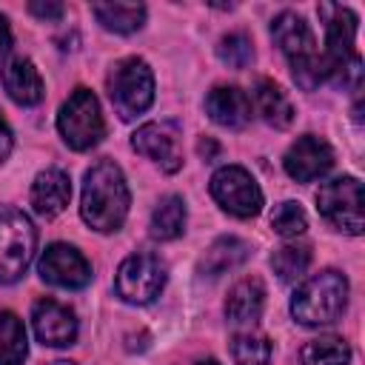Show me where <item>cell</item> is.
<instances>
[{"mask_svg":"<svg viewBox=\"0 0 365 365\" xmlns=\"http://www.w3.org/2000/svg\"><path fill=\"white\" fill-rule=\"evenodd\" d=\"M319 17L325 29V63L334 74L339 63H345L354 54V37H356V14L336 3H319Z\"/></svg>","mask_w":365,"mask_h":365,"instance_id":"7c38bea8","label":"cell"},{"mask_svg":"<svg viewBox=\"0 0 365 365\" xmlns=\"http://www.w3.org/2000/svg\"><path fill=\"white\" fill-rule=\"evenodd\" d=\"M29 354L26 325L17 314L0 311V365H23Z\"/></svg>","mask_w":365,"mask_h":365,"instance_id":"7402d4cb","label":"cell"},{"mask_svg":"<svg viewBox=\"0 0 365 365\" xmlns=\"http://www.w3.org/2000/svg\"><path fill=\"white\" fill-rule=\"evenodd\" d=\"M57 128L68 148H74V151L94 148L106 134V120H103L97 97L83 86L74 88L57 114Z\"/></svg>","mask_w":365,"mask_h":365,"instance_id":"5b68a950","label":"cell"},{"mask_svg":"<svg viewBox=\"0 0 365 365\" xmlns=\"http://www.w3.org/2000/svg\"><path fill=\"white\" fill-rule=\"evenodd\" d=\"M11 46V31H9V23L6 17L0 14V54H6V48Z\"/></svg>","mask_w":365,"mask_h":365,"instance_id":"1f68e13d","label":"cell"},{"mask_svg":"<svg viewBox=\"0 0 365 365\" xmlns=\"http://www.w3.org/2000/svg\"><path fill=\"white\" fill-rule=\"evenodd\" d=\"M185 228V202L177 194H168L157 202L151 214V237L154 240H177Z\"/></svg>","mask_w":365,"mask_h":365,"instance_id":"603a6c76","label":"cell"},{"mask_svg":"<svg viewBox=\"0 0 365 365\" xmlns=\"http://www.w3.org/2000/svg\"><path fill=\"white\" fill-rule=\"evenodd\" d=\"M271 228L282 237H299L305 228H308V217L305 211L299 208V202H279L271 214Z\"/></svg>","mask_w":365,"mask_h":365,"instance_id":"83f0119b","label":"cell"},{"mask_svg":"<svg viewBox=\"0 0 365 365\" xmlns=\"http://www.w3.org/2000/svg\"><path fill=\"white\" fill-rule=\"evenodd\" d=\"M131 145L137 154L154 160L168 174L180 171L182 165V134L174 120H154L140 125L131 134Z\"/></svg>","mask_w":365,"mask_h":365,"instance_id":"30bf717a","label":"cell"},{"mask_svg":"<svg viewBox=\"0 0 365 365\" xmlns=\"http://www.w3.org/2000/svg\"><path fill=\"white\" fill-rule=\"evenodd\" d=\"M262 305H265V288L257 277H248V279H240L231 291H228V299H225V317L234 322V325H254L262 314Z\"/></svg>","mask_w":365,"mask_h":365,"instance_id":"ac0fdd59","label":"cell"},{"mask_svg":"<svg viewBox=\"0 0 365 365\" xmlns=\"http://www.w3.org/2000/svg\"><path fill=\"white\" fill-rule=\"evenodd\" d=\"M114 288H117L120 299H125L131 305H148L165 288V262L145 251L131 254L120 262Z\"/></svg>","mask_w":365,"mask_h":365,"instance_id":"52a82bcc","label":"cell"},{"mask_svg":"<svg viewBox=\"0 0 365 365\" xmlns=\"http://www.w3.org/2000/svg\"><path fill=\"white\" fill-rule=\"evenodd\" d=\"M51 365H74V362H51Z\"/></svg>","mask_w":365,"mask_h":365,"instance_id":"e575fe53","label":"cell"},{"mask_svg":"<svg viewBox=\"0 0 365 365\" xmlns=\"http://www.w3.org/2000/svg\"><path fill=\"white\" fill-rule=\"evenodd\" d=\"M3 86L9 97L20 106H34L43 100V77L26 57H14L3 66Z\"/></svg>","mask_w":365,"mask_h":365,"instance_id":"e0dca14e","label":"cell"},{"mask_svg":"<svg viewBox=\"0 0 365 365\" xmlns=\"http://www.w3.org/2000/svg\"><path fill=\"white\" fill-rule=\"evenodd\" d=\"M254 103L257 111L262 114V120L274 128H288L294 120V106L288 100V94L274 83V80H259L254 88Z\"/></svg>","mask_w":365,"mask_h":365,"instance_id":"d6986e66","label":"cell"},{"mask_svg":"<svg viewBox=\"0 0 365 365\" xmlns=\"http://www.w3.org/2000/svg\"><path fill=\"white\" fill-rule=\"evenodd\" d=\"M71 200V180L63 168H46L31 182V205L40 217L60 214Z\"/></svg>","mask_w":365,"mask_h":365,"instance_id":"2e32d148","label":"cell"},{"mask_svg":"<svg viewBox=\"0 0 365 365\" xmlns=\"http://www.w3.org/2000/svg\"><path fill=\"white\" fill-rule=\"evenodd\" d=\"M271 37L279 46V51L288 57L297 86L311 91V88H317L319 83H325L331 77V68H328L325 57L317 51V40H314L311 26L297 11L277 14L274 23H271Z\"/></svg>","mask_w":365,"mask_h":365,"instance_id":"7a4b0ae2","label":"cell"},{"mask_svg":"<svg viewBox=\"0 0 365 365\" xmlns=\"http://www.w3.org/2000/svg\"><path fill=\"white\" fill-rule=\"evenodd\" d=\"M211 197L220 202L222 211H228L240 220L257 217L262 208V191L242 165L217 168L211 177Z\"/></svg>","mask_w":365,"mask_h":365,"instance_id":"9c48e42d","label":"cell"},{"mask_svg":"<svg viewBox=\"0 0 365 365\" xmlns=\"http://www.w3.org/2000/svg\"><path fill=\"white\" fill-rule=\"evenodd\" d=\"M29 11L34 17H40V20H60L63 17V3H40V0H34V3H29Z\"/></svg>","mask_w":365,"mask_h":365,"instance_id":"f546056e","label":"cell"},{"mask_svg":"<svg viewBox=\"0 0 365 365\" xmlns=\"http://www.w3.org/2000/svg\"><path fill=\"white\" fill-rule=\"evenodd\" d=\"M248 254H251L248 242H242L237 237H220L217 242L208 245L205 257L200 259V271L208 274V277H220V274L242 265L248 259Z\"/></svg>","mask_w":365,"mask_h":365,"instance_id":"ffe728a7","label":"cell"},{"mask_svg":"<svg viewBox=\"0 0 365 365\" xmlns=\"http://www.w3.org/2000/svg\"><path fill=\"white\" fill-rule=\"evenodd\" d=\"M205 111L217 125L242 128L251 120V100L237 86H214L205 97Z\"/></svg>","mask_w":365,"mask_h":365,"instance_id":"9a60e30c","label":"cell"},{"mask_svg":"<svg viewBox=\"0 0 365 365\" xmlns=\"http://www.w3.org/2000/svg\"><path fill=\"white\" fill-rule=\"evenodd\" d=\"M108 97L123 120H134L154 100V74L143 57H125L114 63L108 74Z\"/></svg>","mask_w":365,"mask_h":365,"instance_id":"277c9868","label":"cell"},{"mask_svg":"<svg viewBox=\"0 0 365 365\" xmlns=\"http://www.w3.org/2000/svg\"><path fill=\"white\" fill-rule=\"evenodd\" d=\"M37 245L31 220L17 208H0V282H17Z\"/></svg>","mask_w":365,"mask_h":365,"instance_id":"8992f818","label":"cell"},{"mask_svg":"<svg viewBox=\"0 0 365 365\" xmlns=\"http://www.w3.org/2000/svg\"><path fill=\"white\" fill-rule=\"evenodd\" d=\"M302 365H348L351 348L342 336H319L302 348Z\"/></svg>","mask_w":365,"mask_h":365,"instance_id":"cb8c5ba5","label":"cell"},{"mask_svg":"<svg viewBox=\"0 0 365 365\" xmlns=\"http://www.w3.org/2000/svg\"><path fill=\"white\" fill-rule=\"evenodd\" d=\"M311 265V251L305 245H282L271 257V268L282 282L299 279Z\"/></svg>","mask_w":365,"mask_h":365,"instance_id":"d4e9b609","label":"cell"},{"mask_svg":"<svg viewBox=\"0 0 365 365\" xmlns=\"http://www.w3.org/2000/svg\"><path fill=\"white\" fill-rule=\"evenodd\" d=\"M217 57H220L228 68H245V66H251V60H254V46H251V40H248L245 34L234 31V34H225V37L220 40Z\"/></svg>","mask_w":365,"mask_h":365,"instance_id":"4316f807","label":"cell"},{"mask_svg":"<svg viewBox=\"0 0 365 365\" xmlns=\"http://www.w3.org/2000/svg\"><path fill=\"white\" fill-rule=\"evenodd\" d=\"M200 154L208 160L211 154H217V143L214 140H200Z\"/></svg>","mask_w":365,"mask_h":365,"instance_id":"d6a6232c","label":"cell"},{"mask_svg":"<svg viewBox=\"0 0 365 365\" xmlns=\"http://www.w3.org/2000/svg\"><path fill=\"white\" fill-rule=\"evenodd\" d=\"M319 214L339 231L362 234V182L356 177H336L317 191Z\"/></svg>","mask_w":365,"mask_h":365,"instance_id":"ba28073f","label":"cell"},{"mask_svg":"<svg viewBox=\"0 0 365 365\" xmlns=\"http://www.w3.org/2000/svg\"><path fill=\"white\" fill-rule=\"evenodd\" d=\"M9 151H11V128H9L6 117L0 114V163L9 157Z\"/></svg>","mask_w":365,"mask_h":365,"instance_id":"4dcf8cb0","label":"cell"},{"mask_svg":"<svg viewBox=\"0 0 365 365\" xmlns=\"http://www.w3.org/2000/svg\"><path fill=\"white\" fill-rule=\"evenodd\" d=\"M31 325H34V334L43 345H51V348H66L77 339V317L71 308L60 305L57 299H37L34 308H31Z\"/></svg>","mask_w":365,"mask_h":365,"instance_id":"5bb4252c","label":"cell"},{"mask_svg":"<svg viewBox=\"0 0 365 365\" xmlns=\"http://www.w3.org/2000/svg\"><path fill=\"white\" fill-rule=\"evenodd\" d=\"M331 77H334L342 88L359 91V88H362V60H359V54H351L345 63H339Z\"/></svg>","mask_w":365,"mask_h":365,"instance_id":"f1b7e54d","label":"cell"},{"mask_svg":"<svg viewBox=\"0 0 365 365\" xmlns=\"http://www.w3.org/2000/svg\"><path fill=\"white\" fill-rule=\"evenodd\" d=\"M348 305V279L345 274L328 268L305 279L291 299V314L299 325L317 328L339 319V314Z\"/></svg>","mask_w":365,"mask_h":365,"instance_id":"3957f363","label":"cell"},{"mask_svg":"<svg viewBox=\"0 0 365 365\" xmlns=\"http://www.w3.org/2000/svg\"><path fill=\"white\" fill-rule=\"evenodd\" d=\"M271 351L274 348H271L268 336H259V334H240V336H234V345H231L237 365H268Z\"/></svg>","mask_w":365,"mask_h":365,"instance_id":"484cf974","label":"cell"},{"mask_svg":"<svg viewBox=\"0 0 365 365\" xmlns=\"http://www.w3.org/2000/svg\"><path fill=\"white\" fill-rule=\"evenodd\" d=\"M285 171L291 180L297 182H311L322 174L331 171L334 165V148L317 137V134H302L288 151H285V160H282Z\"/></svg>","mask_w":365,"mask_h":365,"instance_id":"4fadbf2b","label":"cell"},{"mask_svg":"<svg viewBox=\"0 0 365 365\" xmlns=\"http://www.w3.org/2000/svg\"><path fill=\"white\" fill-rule=\"evenodd\" d=\"M80 214L94 231H117L128 214V185L123 168L111 160H100L86 171Z\"/></svg>","mask_w":365,"mask_h":365,"instance_id":"6da1fadb","label":"cell"},{"mask_svg":"<svg viewBox=\"0 0 365 365\" xmlns=\"http://www.w3.org/2000/svg\"><path fill=\"white\" fill-rule=\"evenodd\" d=\"M37 271L48 285H57V288H86L91 282L88 259L68 242H51L43 251Z\"/></svg>","mask_w":365,"mask_h":365,"instance_id":"8fae6325","label":"cell"},{"mask_svg":"<svg viewBox=\"0 0 365 365\" xmlns=\"http://www.w3.org/2000/svg\"><path fill=\"white\" fill-rule=\"evenodd\" d=\"M91 14L97 23L114 34H131L145 23V6L143 3H94Z\"/></svg>","mask_w":365,"mask_h":365,"instance_id":"44dd1931","label":"cell"},{"mask_svg":"<svg viewBox=\"0 0 365 365\" xmlns=\"http://www.w3.org/2000/svg\"><path fill=\"white\" fill-rule=\"evenodd\" d=\"M197 365H220L217 359H202V362H197Z\"/></svg>","mask_w":365,"mask_h":365,"instance_id":"836d02e7","label":"cell"}]
</instances>
